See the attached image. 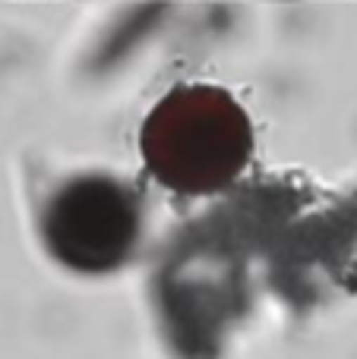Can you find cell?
Segmentation results:
<instances>
[{
  "label": "cell",
  "mask_w": 357,
  "mask_h": 359,
  "mask_svg": "<svg viewBox=\"0 0 357 359\" xmlns=\"http://www.w3.org/2000/svg\"><path fill=\"white\" fill-rule=\"evenodd\" d=\"M145 168L181 196H212L244 174L253 151L247 111L215 86H177L139 130Z\"/></svg>",
  "instance_id": "6da1fadb"
},
{
  "label": "cell",
  "mask_w": 357,
  "mask_h": 359,
  "mask_svg": "<svg viewBox=\"0 0 357 359\" xmlns=\"http://www.w3.org/2000/svg\"><path fill=\"white\" fill-rule=\"evenodd\" d=\"M143 230L139 196L108 174L73 177L48 198L41 236L60 265L82 274L120 268Z\"/></svg>",
  "instance_id": "7a4b0ae2"
}]
</instances>
